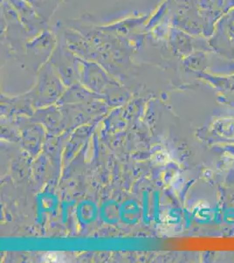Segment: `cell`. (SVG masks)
<instances>
[{"mask_svg":"<svg viewBox=\"0 0 234 263\" xmlns=\"http://www.w3.org/2000/svg\"><path fill=\"white\" fill-rule=\"evenodd\" d=\"M45 259L46 260H52V261H57V260H59V255L55 254V253H51V254H47Z\"/></svg>","mask_w":234,"mask_h":263,"instance_id":"cell-1","label":"cell"}]
</instances>
